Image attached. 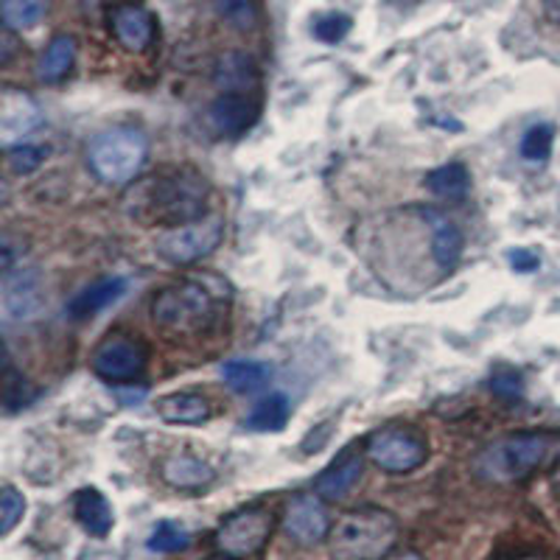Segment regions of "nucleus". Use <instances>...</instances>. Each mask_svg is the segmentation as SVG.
I'll return each mask as SVG.
<instances>
[{
  "label": "nucleus",
  "instance_id": "nucleus-2",
  "mask_svg": "<svg viewBox=\"0 0 560 560\" xmlns=\"http://www.w3.org/2000/svg\"><path fill=\"white\" fill-rule=\"evenodd\" d=\"M558 465L560 432H516L479 448L471 471L485 485H513Z\"/></svg>",
  "mask_w": 560,
  "mask_h": 560
},
{
  "label": "nucleus",
  "instance_id": "nucleus-23",
  "mask_svg": "<svg viewBox=\"0 0 560 560\" xmlns=\"http://www.w3.org/2000/svg\"><path fill=\"white\" fill-rule=\"evenodd\" d=\"M427 188L446 202H463L471 191V172L463 163H446L427 174Z\"/></svg>",
  "mask_w": 560,
  "mask_h": 560
},
{
  "label": "nucleus",
  "instance_id": "nucleus-32",
  "mask_svg": "<svg viewBox=\"0 0 560 560\" xmlns=\"http://www.w3.org/2000/svg\"><path fill=\"white\" fill-rule=\"evenodd\" d=\"M353 26V20L342 12H328V14H319L314 20V37L323 39V43H339L345 39V34L350 32Z\"/></svg>",
  "mask_w": 560,
  "mask_h": 560
},
{
  "label": "nucleus",
  "instance_id": "nucleus-18",
  "mask_svg": "<svg viewBox=\"0 0 560 560\" xmlns=\"http://www.w3.org/2000/svg\"><path fill=\"white\" fill-rule=\"evenodd\" d=\"M160 477L177 490H202L213 482L217 474L208 463H202L194 454H172V457L160 463Z\"/></svg>",
  "mask_w": 560,
  "mask_h": 560
},
{
  "label": "nucleus",
  "instance_id": "nucleus-33",
  "mask_svg": "<svg viewBox=\"0 0 560 560\" xmlns=\"http://www.w3.org/2000/svg\"><path fill=\"white\" fill-rule=\"evenodd\" d=\"M490 389L499 395V398H522L524 393V378L518 370L513 368H497L493 376H490Z\"/></svg>",
  "mask_w": 560,
  "mask_h": 560
},
{
  "label": "nucleus",
  "instance_id": "nucleus-8",
  "mask_svg": "<svg viewBox=\"0 0 560 560\" xmlns=\"http://www.w3.org/2000/svg\"><path fill=\"white\" fill-rule=\"evenodd\" d=\"M149 362V350L147 345L140 342L138 337L124 331H115L109 337L102 339L96 350H93V373L98 378L109 384H127L135 382V378L143 376Z\"/></svg>",
  "mask_w": 560,
  "mask_h": 560
},
{
  "label": "nucleus",
  "instance_id": "nucleus-3",
  "mask_svg": "<svg viewBox=\"0 0 560 560\" xmlns=\"http://www.w3.org/2000/svg\"><path fill=\"white\" fill-rule=\"evenodd\" d=\"M334 560H384L398 544V518L382 508L350 510L328 535Z\"/></svg>",
  "mask_w": 560,
  "mask_h": 560
},
{
  "label": "nucleus",
  "instance_id": "nucleus-34",
  "mask_svg": "<svg viewBox=\"0 0 560 560\" xmlns=\"http://www.w3.org/2000/svg\"><path fill=\"white\" fill-rule=\"evenodd\" d=\"M45 149L43 147H14L9 149V168H12L14 174H32L37 172L39 163H45Z\"/></svg>",
  "mask_w": 560,
  "mask_h": 560
},
{
  "label": "nucleus",
  "instance_id": "nucleus-36",
  "mask_svg": "<svg viewBox=\"0 0 560 560\" xmlns=\"http://www.w3.org/2000/svg\"><path fill=\"white\" fill-rule=\"evenodd\" d=\"M389 560H423V558H420V555H415V552H401V555H395V558H389Z\"/></svg>",
  "mask_w": 560,
  "mask_h": 560
},
{
  "label": "nucleus",
  "instance_id": "nucleus-24",
  "mask_svg": "<svg viewBox=\"0 0 560 560\" xmlns=\"http://www.w3.org/2000/svg\"><path fill=\"white\" fill-rule=\"evenodd\" d=\"M222 378L233 393H255L267 387L272 378V368L264 362H247V359H230L222 364Z\"/></svg>",
  "mask_w": 560,
  "mask_h": 560
},
{
  "label": "nucleus",
  "instance_id": "nucleus-15",
  "mask_svg": "<svg viewBox=\"0 0 560 560\" xmlns=\"http://www.w3.org/2000/svg\"><path fill=\"white\" fill-rule=\"evenodd\" d=\"M429 230H432V258L440 272H452L463 258V233L452 219H446L438 210H423Z\"/></svg>",
  "mask_w": 560,
  "mask_h": 560
},
{
  "label": "nucleus",
  "instance_id": "nucleus-30",
  "mask_svg": "<svg viewBox=\"0 0 560 560\" xmlns=\"http://www.w3.org/2000/svg\"><path fill=\"white\" fill-rule=\"evenodd\" d=\"M23 513H26V499H23V493L18 488H12V485H3V490H0V533H12L20 518H23Z\"/></svg>",
  "mask_w": 560,
  "mask_h": 560
},
{
  "label": "nucleus",
  "instance_id": "nucleus-35",
  "mask_svg": "<svg viewBox=\"0 0 560 560\" xmlns=\"http://www.w3.org/2000/svg\"><path fill=\"white\" fill-rule=\"evenodd\" d=\"M510 267L516 269V272H535V269L541 267V258L529 249H513L510 253Z\"/></svg>",
  "mask_w": 560,
  "mask_h": 560
},
{
  "label": "nucleus",
  "instance_id": "nucleus-7",
  "mask_svg": "<svg viewBox=\"0 0 560 560\" xmlns=\"http://www.w3.org/2000/svg\"><path fill=\"white\" fill-rule=\"evenodd\" d=\"M272 527L275 518L267 508H242L219 524L213 544L228 558L242 560L267 547Z\"/></svg>",
  "mask_w": 560,
  "mask_h": 560
},
{
  "label": "nucleus",
  "instance_id": "nucleus-26",
  "mask_svg": "<svg viewBox=\"0 0 560 560\" xmlns=\"http://www.w3.org/2000/svg\"><path fill=\"white\" fill-rule=\"evenodd\" d=\"M48 14V0H3L0 18L9 32H28Z\"/></svg>",
  "mask_w": 560,
  "mask_h": 560
},
{
  "label": "nucleus",
  "instance_id": "nucleus-27",
  "mask_svg": "<svg viewBox=\"0 0 560 560\" xmlns=\"http://www.w3.org/2000/svg\"><path fill=\"white\" fill-rule=\"evenodd\" d=\"M210 7L238 32H249L258 23V0H210Z\"/></svg>",
  "mask_w": 560,
  "mask_h": 560
},
{
  "label": "nucleus",
  "instance_id": "nucleus-19",
  "mask_svg": "<svg viewBox=\"0 0 560 560\" xmlns=\"http://www.w3.org/2000/svg\"><path fill=\"white\" fill-rule=\"evenodd\" d=\"M158 415L174 427H199V423H208L213 409L208 398L199 393H172L158 401Z\"/></svg>",
  "mask_w": 560,
  "mask_h": 560
},
{
  "label": "nucleus",
  "instance_id": "nucleus-14",
  "mask_svg": "<svg viewBox=\"0 0 560 560\" xmlns=\"http://www.w3.org/2000/svg\"><path fill=\"white\" fill-rule=\"evenodd\" d=\"M258 118V102L249 93H222L208 109V127L217 138H238Z\"/></svg>",
  "mask_w": 560,
  "mask_h": 560
},
{
  "label": "nucleus",
  "instance_id": "nucleus-38",
  "mask_svg": "<svg viewBox=\"0 0 560 560\" xmlns=\"http://www.w3.org/2000/svg\"><path fill=\"white\" fill-rule=\"evenodd\" d=\"M552 482H555V488L560 490V465H558V468H555V477H552Z\"/></svg>",
  "mask_w": 560,
  "mask_h": 560
},
{
  "label": "nucleus",
  "instance_id": "nucleus-12",
  "mask_svg": "<svg viewBox=\"0 0 560 560\" xmlns=\"http://www.w3.org/2000/svg\"><path fill=\"white\" fill-rule=\"evenodd\" d=\"M109 28H113L115 39L127 48V51L140 54L147 51L149 45L154 43V34H158V18L149 12L143 3H118V7L109 12Z\"/></svg>",
  "mask_w": 560,
  "mask_h": 560
},
{
  "label": "nucleus",
  "instance_id": "nucleus-11",
  "mask_svg": "<svg viewBox=\"0 0 560 560\" xmlns=\"http://www.w3.org/2000/svg\"><path fill=\"white\" fill-rule=\"evenodd\" d=\"M39 124H43V113L26 90L3 88L0 93V140H3V147L14 149V143L32 135Z\"/></svg>",
  "mask_w": 560,
  "mask_h": 560
},
{
  "label": "nucleus",
  "instance_id": "nucleus-20",
  "mask_svg": "<svg viewBox=\"0 0 560 560\" xmlns=\"http://www.w3.org/2000/svg\"><path fill=\"white\" fill-rule=\"evenodd\" d=\"M73 513H77V522L88 529L93 538H104V535L113 529L115 516L109 502L104 499L102 490L96 488H82L73 497Z\"/></svg>",
  "mask_w": 560,
  "mask_h": 560
},
{
  "label": "nucleus",
  "instance_id": "nucleus-17",
  "mask_svg": "<svg viewBox=\"0 0 560 560\" xmlns=\"http://www.w3.org/2000/svg\"><path fill=\"white\" fill-rule=\"evenodd\" d=\"M127 292V278H118V275H109V278L96 280L84 287L77 298L68 303V314L73 319H90L93 314L104 312L107 306H113L115 300Z\"/></svg>",
  "mask_w": 560,
  "mask_h": 560
},
{
  "label": "nucleus",
  "instance_id": "nucleus-29",
  "mask_svg": "<svg viewBox=\"0 0 560 560\" xmlns=\"http://www.w3.org/2000/svg\"><path fill=\"white\" fill-rule=\"evenodd\" d=\"M552 143L555 129L549 124H535L522 138V158L529 160V163H544L552 154Z\"/></svg>",
  "mask_w": 560,
  "mask_h": 560
},
{
  "label": "nucleus",
  "instance_id": "nucleus-1",
  "mask_svg": "<svg viewBox=\"0 0 560 560\" xmlns=\"http://www.w3.org/2000/svg\"><path fill=\"white\" fill-rule=\"evenodd\" d=\"M208 183L194 168H174L149 177L135 188L127 199V210L138 222L158 224V228H183L205 219L208 202Z\"/></svg>",
  "mask_w": 560,
  "mask_h": 560
},
{
  "label": "nucleus",
  "instance_id": "nucleus-6",
  "mask_svg": "<svg viewBox=\"0 0 560 560\" xmlns=\"http://www.w3.org/2000/svg\"><path fill=\"white\" fill-rule=\"evenodd\" d=\"M364 454L387 474H409L429 459V443L418 429L387 427L364 440Z\"/></svg>",
  "mask_w": 560,
  "mask_h": 560
},
{
  "label": "nucleus",
  "instance_id": "nucleus-5",
  "mask_svg": "<svg viewBox=\"0 0 560 560\" xmlns=\"http://www.w3.org/2000/svg\"><path fill=\"white\" fill-rule=\"evenodd\" d=\"M149 158L147 135L135 127H113L96 135L88 149V166L102 183L129 185Z\"/></svg>",
  "mask_w": 560,
  "mask_h": 560
},
{
  "label": "nucleus",
  "instance_id": "nucleus-39",
  "mask_svg": "<svg viewBox=\"0 0 560 560\" xmlns=\"http://www.w3.org/2000/svg\"><path fill=\"white\" fill-rule=\"evenodd\" d=\"M208 560H236V558H228V555H217V558H208Z\"/></svg>",
  "mask_w": 560,
  "mask_h": 560
},
{
  "label": "nucleus",
  "instance_id": "nucleus-31",
  "mask_svg": "<svg viewBox=\"0 0 560 560\" xmlns=\"http://www.w3.org/2000/svg\"><path fill=\"white\" fill-rule=\"evenodd\" d=\"M34 398V389L23 382V376H18L12 370V362L7 357V376H3V407L7 412H18V409L26 407Z\"/></svg>",
  "mask_w": 560,
  "mask_h": 560
},
{
  "label": "nucleus",
  "instance_id": "nucleus-22",
  "mask_svg": "<svg viewBox=\"0 0 560 560\" xmlns=\"http://www.w3.org/2000/svg\"><path fill=\"white\" fill-rule=\"evenodd\" d=\"M77 62V39L68 37V34H57V37L48 43V48L43 51L37 65V77L39 82L45 84H57L62 82L65 77L70 73Z\"/></svg>",
  "mask_w": 560,
  "mask_h": 560
},
{
  "label": "nucleus",
  "instance_id": "nucleus-37",
  "mask_svg": "<svg viewBox=\"0 0 560 560\" xmlns=\"http://www.w3.org/2000/svg\"><path fill=\"white\" fill-rule=\"evenodd\" d=\"M513 560H547V558H541V555H522V558H513Z\"/></svg>",
  "mask_w": 560,
  "mask_h": 560
},
{
  "label": "nucleus",
  "instance_id": "nucleus-28",
  "mask_svg": "<svg viewBox=\"0 0 560 560\" xmlns=\"http://www.w3.org/2000/svg\"><path fill=\"white\" fill-rule=\"evenodd\" d=\"M147 544L152 552H160V555L183 552V549H188V544H191V533L177 522H160L158 527L152 529Z\"/></svg>",
  "mask_w": 560,
  "mask_h": 560
},
{
  "label": "nucleus",
  "instance_id": "nucleus-13",
  "mask_svg": "<svg viewBox=\"0 0 560 560\" xmlns=\"http://www.w3.org/2000/svg\"><path fill=\"white\" fill-rule=\"evenodd\" d=\"M364 457H368V454H364V443L362 446L353 443V446L345 448V452L339 454V459H334V463L319 474L317 482H314V493H317L319 499H325V502H339V499L348 497L350 490L357 488L359 479H362Z\"/></svg>",
  "mask_w": 560,
  "mask_h": 560
},
{
  "label": "nucleus",
  "instance_id": "nucleus-9",
  "mask_svg": "<svg viewBox=\"0 0 560 560\" xmlns=\"http://www.w3.org/2000/svg\"><path fill=\"white\" fill-rule=\"evenodd\" d=\"M224 236V222L219 217L199 219V222L183 224V228H172L166 233H160L158 238V253L166 258L168 264H194L205 255H210L213 249L222 244Z\"/></svg>",
  "mask_w": 560,
  "mask_h": 560
},
{
  "label": "nucleus",
  "instance_id": "nucleus-25",
  "mask_svg": "<svg viewBox=\"0 0 560 560\" xmlns=\"http://www.w3.org/2000/svg\"><path fill=\"white\" fill-rule=\"evenodd\" d=\"M289 415H292V409H289L287 395L272 393L264 401L255 404L249 418L244 420V427L253 429V432H280L289 423Z\"/></svg>",
  "mask_w": 560,
  "mask_h": 560
},
{
  "label": "nucleus",
  "instance_id": "nucleus-16",
  "mask_svg": "<svg viewBox=\"0 0 560 560\" xmlns=\"http://www.w3.org/2000/svg\"><path fill=\"white\" fill-rule=\"evenodd\" d=\"M3 306L20 319H34L43 312L45 300L39 292V280L34 272H20L3 278Z\"/></svg>",
  "mask_w": 560,
  "mask_h": 560
},
{
  "label": "nucleus",
  "instance_id": "nucleus-10",
  "mask_svg": "<svg viewBox=\"0 0 560 560\" xmlns=\"http://www.w3.org/2000/svg\"><path fill=\"white\" fill-rule=\"evenodd\" d=\"M283 529L300 547L323 544L331 535V518H328L323 499L314 493H298L294 499H289L287 510H283Z\"/></svg>",
  "mask_w": 560,
  "mask_h": 560
},
{
  "label": "nucleus",
  "instance_id": "nucleus-21",
  "mask_svg": "<svg viewBox=\"0 0 560 560\" xmlns=\"http://www.w3.org/2000/svg\"><path fill=\"white\" fill-rule=\"evenodd\" d=\"M213 79L224 93H249L258 88V68L247 54L230 51L217 62Z\"/></svg>",
  "mask_w": 560,
  "mask_h": 560
},
{
  "label": "nucleus",
  "instance_id": "nucleus-4",
  "mask_svg": "<svg viewBox=\"0 0 560 560\" xmlns=\"http://www.w3.org/2000/svg\"><path fill=\"white\" fill-rule=\"evenodd\" d=\"M154 323L174 337H197L217 319V298L199 280H183L158 292L152 303Z\"/></svg>",
  "mask_w": 560,
  "mask_h": 560
}]
</instances>
